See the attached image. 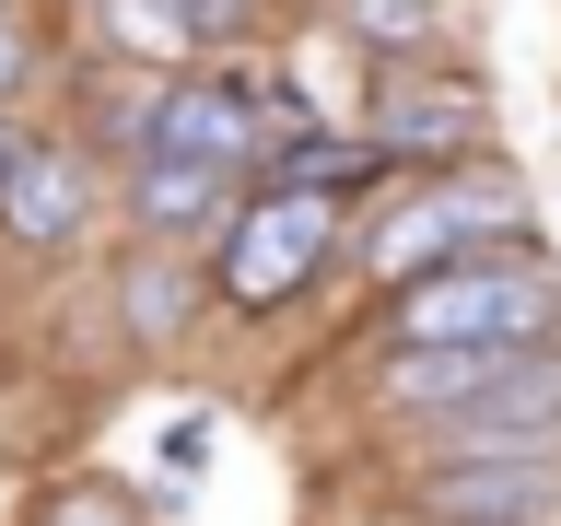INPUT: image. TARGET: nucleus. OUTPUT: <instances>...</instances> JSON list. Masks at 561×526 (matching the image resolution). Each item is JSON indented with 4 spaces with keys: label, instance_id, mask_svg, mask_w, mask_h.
I'll list each match as a JSON object with an SVG mask.
<instances>
[{
    "label": "nucleus",
    "instance_id": "obj_1",
    "mask_svg": "<svg viewBox=\"0 0 561 526\" xmlns=\"http://www.w3.org/2000/svg\"><path fill=\"white\" fill-rule=\"evenodd\" d=\"M480 245H526V199L503 164H421L398 199H375V222H363V281L375 293H410L421 270H445V258H480Z\"/></svg>",
    "mask_w": 561,
    "mask_h": 526
},
{
    "label": "nucleus",
    "instance_id": "obj_2",
    "mask_svg": "<svg viewBox=\"0 0 561 526\" xmlns=\"http://www.w3.org/2000/svg\"><path fill=\"white\" fill-rule=\"evenodd\" d=\"M386 340H503V351H561V270L538 245H480L386 293Z\"/></svg>",
    "mask_w": 561,
    "mask_h": 526
},
{
    "label": "nucleus",
    "instance_id": "obj_3",
    "mask_svg": "<svg viewBox=\"0 0 561 526\" xmlns=\"http://www.w3.org/2000/svg\"><path fill=\"white\" fill-rule=\"evenodd\" d=\"M340 245H351V199L293 187V175H257V199L234 210V235L210 245V305H222V316H280V305H305Z\"/></svg>",
    "mask_w": 561,
    "mask_h": 526
},
{
    "label": "nucleus",
    "instance_id": "obj_4",
    "mask_svg": "<svg viewBox=\"0 0 561 526\" xmlns=\"http://www.w3.org/2000/svg\"><path fill=\"white\" fill-rule=\"evenodd\" d=\"M363 129L386 164H491V94L445 59H375Z\"/></svg>",
    "mask_w": 561,
    "mask_h": 526
},
{
    "label": "nucleus",
    "instance_id": "obj_5",
    "mask_svg": "<svg viewBox=\"0 0 561 526\" xmlns=\"http://www.w3.org/2000/svg\"><path fill=\"white\" fill-rule=\"evenodd\" d=\"M410 515L456 526H550L561 515V445H421Z\"/></svg>",
    "mask_w": 561,
    "mask_h": 526
},
{
    "label": "nucleus",
    "instance_id": "obj_6",
    "mask_svg": "<svg viewBox=\"0 0 561 526\" xmlns=\"http://www.w3.org/2000/svg\"><path fill=\"white\" fill-rule=\"evenodd\" d=\"M245 187H257V175L210 164V152H164V140H152L140 164H117V222H129L140 245H187V258H210V245L234 235Z\"/></svg>",
    "mask_w": 561,
    "mask_h": 526
},
{
    "label": "nucleus",
    "instance_id": "obj_7",
    "mask_svg": "<svg viewBox=\"0 0 561 526\" xmlns=\"http://www.w3.org/2000/svg\"><path fill=\"white\" fill-rule=\"evenodd\" d=\"M105 210H117V164H105L94 140H35L24 164H12V187H0V235L24 245V258H70Z\"/></svg>",
    "mask_w": 561,
    "mask_h": 526
},
{
    "label": "nucleus",
    "instance_id": "obj_8",
    "mask_svg": "<svg viewBox=\"0 0 561 526\" xmlns=\"http://www.w3.org/2000/svg\"><path fill=\"white\" fill-rule=\"evenodd\" d=\"M82 12H94V59L105 70H199L187 0H82Z\"/></svg>",
    "mask_w": 561,
    "mask_h": 526
},
{
    "label": "nucleus",
    "instance_id": "obj_9",
    "mask_svg": "<svg viewBox=\"0 0 561 526\" xmlns=\"http://www.w3.org/2000/svg\"><path fill=\"white\" fill-rule=\"evenodd\" d=\"M328 35L363 59H445V0H328Z\"/></svg>",
    "mask_w": 561,
    "mask_h": 526
},
{
    "label": "nucleus",
    "instance_id": "obj_10",
    "mask_svg": "<svg viewBox=\"0 0 561 526\" xmlns=\"http://www.w3.org/2000/svg\"><path fill=\"white\" fill-rule=\"evenodd\" d=\"M117 293H129V328H140V340H175V328L199 316V293H210V281L187 270V245H140Z\"/></svg>",
    "mask_w": 561,
    "mask_h": 526
},
{
    "label": "nucleus",
    "instance_id": "obj_11",
    "mask_svg": "<svg viewBox=\"0 0 561 526\" xmlns=\"http://www.w3.org/2000/svg\"><path fill=\"white\" fill-rule=\"evenodd\" d=\"M187 24H199V59H234L270 12H257V0H187Z\"/></svg>",
    "mask_w": 561,
    "mask_h": 526
},
{
    "label": "nucleus",
    "instance_id": "obj_12",
    "mask_svg": "<svg viewBox=\"0 0 561 526\" xmlns=\"http://www.w3.org/2000/svg\"><path fill=\"white\" fill-rule=\"evenodd\" d=\"M47 526H140L129 491H105V480H70L59 503H47Z\"/></svg>",
    "mask_w": 561,
    "mask_h": 526
},
{
    "label": "nucleus",
    "instance_id": "obj_13",
    "mask_svg": "<svg viewBox=\"0 0 561 526\" xmlns=\"http://www.w3.org/2000/svg\"><path fill=\"white\" fill-rule=\"evenodd\" d=\"M35 70H47V59H35V24H24V12H0V105H24Z\"/></svg>",
    "mask_w": 561,
    "mask_h": 526
},
{
    "label": "nucleus",
    "instance_id": "obj_14",
    "mask_svg": "<svg viewBox=\"0 0 561 526\" xmlns=\"http://www.w3.org/2000/svg\"><path fill=\"white\" fill-rule=\"evenodd\" d=\"M35 152V129H24V105H0V187H12V164Z\"/></svg>",
    "mask_w": 561,
    "mask_h": 526
},
{
    "label": "nucleus",
    "instance_id": "obj_15",
    "mask_svg": "<svg viewBox=\"0 0 561 526\" xmlns=\"http://www.w3.org/2000/svg\"><path fill=\"white\" fill-rule=\"evenodd\" d=\"M421 526H456V515H421Z\"/></svg>",
    "mask_w": 561,
    "mask_h": 526
},
{
    "label": "nucleus",
    "instance_id": "obj_16",
    "mask_svg": "<svg viewBox=\"0 0 561 526\" xmlns=\"http://www.w3.org/2000/svg\"><path fill=\"white\" fill-rule=\"evenodd\" d=\"M0 12H24V0H0Z\"/></svg>",
    "mask_w": 561,
    "mask_h": 526
}]
</instances>
